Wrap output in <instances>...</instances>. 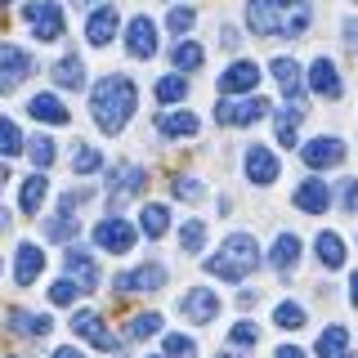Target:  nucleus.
I'll return each instance as SVG.
<instances>
[{
  "label": "nucleus",
  "instance_id": "f257e3e1",
  "mask_svg": "<svg viewBox=\"0 0 358 358\" xmlns=\"http://www.w3.org/2000/svg\"><path fill=\"white\" fill-rule=\"evenodd\" d=\"M134 103H139V94H134V81L121 72L103 76V81L94 85V94H90V112H94V126L103 134H121L130 121Z\"/></svg>",
  "mask_w": 358,
  "mask_h": 358
},
{
  "label": "nucleus",
  "instance_id": "f03ea898",
  "mask_svg": "<svg viewBox=\"0 0 358 358\" xmlns=\"http://www.w3.org/2000/svg\"><path fill=\"white\" fill-rule=\"evenodd\" d=\"M246 22L255 36H305L309 5L305 0H246Z\"/></svg>",
  "mask_w": 358,
  "mask_h": 358
},
{
  "label": "nucleus",
  "instance_id": "7ed1b4c3",
  "mask_svg": "<svg viewBox=\"0 0 358 358\" xmlns=\"http://www.w3.org/2000/svg\"><path fill=\"white\" fill-rule=\"evenodd\" d=\"M255 264H260V246H255L251 233H233V238L220 242V255H210L206 268L224 282H242L246 273H255Z\"/></svg>",
  "mask_w": 358,
  "mask_h": 358
},
{
  "label": "nucleus",
  "instance_id": "20e7f679",
  "mask_svg": "<svg viewBox=\"0 0 358 358\" xmlns=\"http://www.w3.org/2000/svg\"><path fill=\"white\" fill-rule=\"evenodd\" d=\"M220 94L224 99H233V94H242V99H251L255 94V85H260V63L255 59H238V63H229L220 72Z\"/></svg>",
  "mask_w": 358,
  "mask_h": 358
},
{
  "label": "nucleus",
  "instance_id": "39448f33",
  "mask_svg": "<svg viewBox=\"0 0 358 358\" xmlns=\"http://www.w3.org/2000/svg\"><path fill=\"white\" fill-rule=\"evenodd\" d=\"M22 18L31 22V31H36V41H59L63 36V9L50 5V0H31V5H22Z\"/></svg>",
  "mask_w": 358,
  "mask_h": 358
},
{
  "label": "nucleus",
  "instance_id": "423d86ee",
  "mask_svg": "<svg viewBox=\"0 0 358 358\" xmlns=\"http://www.w3.org/2000/svg\"><path fill=\"white\" fill-rule=\"evenodd\" d=\"M268 112V99L260 94H251V99H238V103H229V99H220V108H215V121L220 126H255Z\"/></svg>",
  "mask_w": 358,
  "mask_h": 358
},
{
  "label": "nucleus",
  "instance_id": "0eeeda50",
  "mask_svg": "<svg viewBox=\"0 0 358 358\" xmlns=\"http://www.w3.org/2000/svg\"><path fill=\"white\" fill-rule=\"evenodd\" d=\"M179 313H184L188 322H197V327H206V322L220 318V296L206 287H188L184 300H179Z\"/></svg>",
  "mask_w": 358,
  "mask_h": 358
},
{
  "label": "nucleus",
  "instance_id": "6e6552de",
  "mask_svg": "<svg viewBox=\"0 0 358 358\" xmlns=\"http://www.w3.org/2000/svg\"><path fill=\"white\" fill-rule=\"evenodd\" d=\"M162 282H166L162 264H139V268H130V273L112 278V291H117V296H134V291H157Z\"/></svg>",
  "mask_w": 358,
  "mask_h": 358
},
{
  "label": "nucleus",
  "instance_id": "1a4fd4ad",
  "mask_svg": "<svg viewBox=\"0 0 358 358\" xmlns=\"http://www.w3.org/2000/svg\"><path fill=\"white\" fill-rule=\"evenodd\" d=\"M143 166H130V162H117L108 171V197H112V206H117V201H126V197H134L143 188Z\"/></svg>",
  "mask_w": 358,
  "mask_h": 358
},
{
  "label": "nucleus",
  "instance_id": "9d476101",
  "mask_svg": "<svg viewBox=\"0 0 358 358\" xmlns=\"http://www.w3.org/2000/svg\"><path fill=\"white\" fill-rule=\"evenodd\" d=\"M300 162H305L309 171H322V166H341V162H345V143L336 139V134H322V139H309L305 148H300Z\"/></svg>",
  "mask_w": 358,
  "mask_h": 358
},
{
  "label": "nucleus",
  "instance_id": "9b49d317",
  "mask_svg": "<svg viewBox=\"0 0 358 358\" xmlns=\"http://www.w3.org/2000/svg\"><path fill=\"white\" fill-rule=\"evenodd\" d=\"M126 50H130V59H152V54H157V22H152L148 14L130 18V27H126Z\"/></svg>",
  "mask_w": 358,
  "mask_h": 358
},
{
  "label": "nucleus",
  "instance_id": "f8f14e48",
  "mask_svg": "<svg viewBox=\"0 0 358 358\" xmlns=\"http://www.w3.org/2000/svg\"><path fill=\"white\" fill-rule=\"evenodd\" d=\"M291 201H296L300 210H309V215H322V210L331 206V188H327V179H300L296 184V193H291Z\"/></svg>",
  "mask_w": 358,
  "mask_h": 358
},
{
  "label": "nucleus",
  "instance_id": "ddd939ff",
  "mask_svg": "<svg viewBox=\"0 0 358 358\" xmlns=\"http://www.w3.org/2000/svg\"><path fill=\"white\" fill-rule=\"evenodd\" d=\"M94 242L103 246V251H112V255H126L130 246H134V229L126 220H117V215H108L103 224L94 229Z\"/></svg>",
  "mask_w": 358,
  "mask_h": 358
},
{
  "label": "nucleus",
  "instance_id": "4468645a",
  "mask_svg": "<svg viewBox=\"0 0 358 358\" xmlns=\"http://www.w3.org/2000/svg\"><path fill=\"white\" fill-rule=\"evenodd\" d=\"M72 331L81 336V341H90L94 350H117V336L103 331V318H99L94 309H81V313H72Z\"/></svg>",
  "mask_w": 358,
  "mask_h": 358
},
{
  "label": "nucleus",
  "instance_id": "2eb2a0df",
  "mask_svg": "<svg viewBox=\"0 0 358 358\" xmlns=\"http://www.w3.org/2000/svg\"><path fill=\"white\" fill-rule=\"evenodd\" d=\"M246 179L251 184H273L278 179V157L264 148V143H251L246 148Z\"/></svg>",
  "mask_w": 358,
  "mask_h": 358
},
{
  "label": "nucleus",
  "instance_id": "dca6fc26",
  "mask_svg": "<svg viewBox=\"0 0 358 358\" xmlns=\"http://www.w3.org/2000/svg\"><path fill=\"white\" fill-rule=\"evenodd\" d=\"M309 90L313 94H322V99H341V72H336V63L331 59H313L309 67Z\"/></svg>",
  "mask_w": 358,
  "mask_h": 358
},
{
  "label": "nucleus",
  "instance_id": "f3484780",
  "mask_svg": "<svg viewBox=\"0 0 358 358\" xmlns=\"http://www.w3.org/2000/svg\"><path fill=\"white\" fill-rule=\"evenodd\" d=\"M14 255H18V260H14V282H18V287H31V282L41 278V268H45L41 246H36V242H22Z\"/></svg>",
  "mask_w": 358,
  "mask_h": 358
},
{
  "label": "nucleus",
  "instance_id": "a211bd4d",
  "mask_svg": "<svg viewBox=\"0 0 358 358\" xmlns=\"http://www.w3.org/2000/svg\"><path fill=\"white\" fill-rule=\"evenodd\" d=\"M67 278H76V287L81 291H94L99 287V268L90 260L85 246H67Z\"/></svg>",
  "mask_w": 358,
  "mask_h": 358
},
{
  "label": "nucleus",
  "instance_id": "6ab92c4d",
  "mask_svg": "<svg viewBox=\"0 0 358 358\" xmlns=\"http://www.w3.org/2000/svg\"><path fill=\"white\" fill-rule=\"evenodd\" d=\"M117 27H121V18H117V5H103V9H94L85 22V41L90 45H108L112 36H117Z\"/></svg>",
  "mask_w": 358,
  "mask_h": 358
},
{
  "label": "nucleus",
  "instance_id": "aec40b11",
  "mask_svg": "<svg viewBox=\"0 0 358 358\" xmlns=\"http://www.w3.org/2000/svg\"><path fill=\"white\" fill-rule=\"evenodd\" d=\"M268 72L278 76V85L287 90V99H300V90H305V72H300V63H296V59H287V54H282V59L268 63Z\"/></svg>",
  "mask_w": 358,
  "mask_h": 358
},
{
  "label": "nucleus",
  "instance_id": "412c9836",
  "mask_svg": "<svg viewBox=\"0 0 358 358\" xmlns=\"http://www.w3.org/2000/svg\"><path fill=\"white\" fill-rule=\"evenodd\" d=\"M45 197H50V179H45L41 171L22 179V193H18V206H22V215H36V210L45 206Z\"/></svg>",
  "mask_w": 358,
  "mask_h": 358
},
{
  "label": "nucleus",
  "instance_id": "4be33fe9",
  "mask_svg": "<svg viewBox=\"0 0 358 358\" xmlns=\"http://www.w3.org/2000/svg\"><path fill=\"white\" fill-rule=\"evenodd\" d=\"M31 67H36V63H31V54L27 50H18V45H0V72H5L9 76V81H22V76H31Z\"/></svg>",
  "mask_w": 358,
  "mask_h": 358
},
{
  "label": "nucleus",
  "instance_id": "5701e85b",
  "mask_svg": "<svg viewBox=\"0 0 358 358\" xmlns=\"http://www.w3.org/2000/svg\"><path fill=\"white\" fill-rule=\"evenodd\" d=\"M5 322H9L18 336H50V331H54V322L45 318V313H27V309H9Z\"/></svg>",
  "mask_w": 358,
  "mask_h": 358
},
{
  "label": "nucleus",
  "instance_id": "b1692460",
  "mask_svg": "<svg viewBox=\"0 0 358 358\" xmlns=\"http://www.w3.org/2000/svg\"><path fill=\"white\" fill-rule=\"evenodd\" d=\"M296 260H300V238L296 233H278L273 251H268V264H273L278 273H287V268H296Z\"/></svg>",
  "mask_w": 358,
  "mask_h": 358
},
{
  "label": "nucleus",
  "instance_id": "393cba45",
  "mask_svg": "<svg viewBox=\"0 0 358 358\" xmlns=\"http://www.w3.org/2000/svg\"><path fill=\"white\" fill-rule=\"evenodd\" d=\"M27 112L36 121H45V126H63V121H67V108L59 103V94H31Z\"/></svg>",
  "mask_w": 358,
  "mask_h": 358
},
{
  "label": "nucleus",
  "instance_id": "a878e982",
  "mask_svg": "<svg viewBox=\"0 0 358 358\" xmlns=\"http://www.w3.org/2000/svg\"><path fill=\"white\" fill-rule=\"evenodd\" d=\"M157 130H162L166 139H188V134H197V117L193 112H162V117H157Z\"/></svg>",
  "mask_w": 358,
  "mask_h": 358
},
{
  "label": "nucleus",
  "instance_id": "bb28decb",
  "mask_svg": "<svg viewBox=\"0 0 358 358\" xmlns=\"http://www.w3.org/2000/svg\"><path fill=\"white\" fill-rule=\"evenodd\" d=\"M50 76H54L63 90H81V85H85V63L76 59V54H67V59H59V63L50 67Z\"/></svg>",
  "mask_w": 358,
  "mask_h": 358
},
{
  "label": "nucleus",
  "instance_id": "cd10ccee",
  "mask_svg": "<svg viewBox=\"0 0 358 358\" xmlns=\"http://www.w3.org/2000/svg\"><path fill=\"white\" fill-rule=\"evenodd\" d=\"M318 358H350V331H345L341 322H331V327L318 336Z\"/></svg>",
  "mask_w": 358,
  "mask_h": 358
},
{
  "label": "nucleus",
  "instance_id": "c85d7f7f",
  "mask_svg": "<svg viewBox=\"0 0 358 358\" xmlns=\"http://www.w3.org/2000/svg\"><path fill=\"white\" fill-rule=\"evenodd\" d=\"M318 260H322V268H341L345 264V242H341V233H318Z\"/></svg>",
  "mask_w": 358,
  "mask_h": 358
},
{
  "label": "nucleus",
  "instance_id": "c756f323",
  "mask_svg": "<svg viewBox=\"0 0 358 358\" xmlns=\"http://www.w3.org/2000/svg\"><path fill=\"white\" fill-rule=\"evenodd\" d=\"M139 229L148 233V238H162V233L171 229V210H166L162 201H148V206H143V215H139Z\"/></svg>",
  "mask_w": 358,
  "mask_h": 358
},
{
  "label": "nucleus",
  "instance_id": "7c9ffc66",
  "mask_svg": "<svg viewBox=\"0 0 358 358\" xmlns=\"http://www.w3.org/2000/svg\"><path fill=\"white\" fill-rule=\"evenodd\" d=\"M201 246H206V224H201V220H184V229H179V251H184V255H201Z\"/></svg>",
  "mask_w": 358,
  "mask_h": 358
},
{
  "label": "nucleus",
  "instance_id": "2f4dec72",
  "mask_svg": "<svg viewBox=\"0 0 358 358\" xmlns=\"http://www.w3.org/2000/svg\"><path fill=\"white\" fill-rule=\"evenodd\" d=\"M300 117H305V108H282V112H278V143H287V148H296Z\"/></svg>",
  "mask_w": 358,
  "mask_h": 358
},
{
  "label": "nucleus",
  "instance_id": "473e14b6",
  "mask_svg": "<svg viewBox=\"0 0 358 358\" xmlns=\"http://www.w3.org/2000/svg\"><path fill=\"white\" fill-rule=\"evenodd\" d=\"M171 59H175V67H179V72H197L206 54H201V45H197V41H179L175 50H171Z\"/></svg>",
  "mask_w": 358,
  "mask_h": 358
},
{
  "label": "nucleus",
  "instance_id": "72a5a7b5",
  "mask_svg": "<svg viewBox=\"0 0 358 358\" xmlns=\"http://www.w3.org/2000/svg\"><path fill=\"white\" fill-rule=\"evenodd\" d=\"M157 99H162V103H179V99H188V76H162V81H157Z\"/></svg>",
  "mask_w": 358,
  "mask_h": 358
},
{
  "label": "nucleus",
  "instance_id": "f704fd0d",
  "mask_svg": "<svg viewBox=\"0 0 358 358\" xmlns=\"http://www.w3.org/2000/svg\"><path fill=\"white\" fill-rule=\"evenodd\" d=\"M273 322H278V327H287V331L305 327V305H296V300H282V305L273 309Z\"/></svg>",
  "mask_w": 358,
  "mask_h": 358
},
{
  "label": "nucleus",
  "instance_id": "c9c22d12",
  "mask_svg": "<svg viewBox=\"0 0 358 358\" xmlns=\"http://www.w3.org/2000/svg\"><path fill=\"white\" fill-rule=\"evenodd\" d=\"M157 331H162V313H134L126 327L130 341H143V336H157Z\"/></svg>",
  "mask_w": 358,
  "mask_h": 358
},
{
  "label": "nucleus",
  "instance_id": "e433bc0d",
  "mask_svg": "<svg viewBox=\"0 0 358 358\" xmlns=\"http://www.w3.org/2000/svg\"><path fill=\"white\" fill-rule=\"evenodd\" d=\"M99 166H103V152L90 148V143H76V152H72V171H76V175H90V171H99Z\"/></svg>",
  "mask_w": 358,
  "mask_h": 358
},
{
  "label": "nucleus",
  "instance_id": "4c0bfd02",
  "mask_svg": "<svg viewBox=\"0 0 358 358\" xmlns=\"http://www.w3.org/2000/svg\"><path fill=\"white\" fill-rule=\"evenodd\" d=\"M45 238H50V242H67V238H76V220L67 215V210H59L54 220H45Z\"/></svg>",
  "mask_w": 358,
  "mask_h": 358
},
{
  "label": "nucleus",
  "instance_id": "58836bf2",
  "mask_svg": "<svg viewBox=\"0 0 358 358\" xmlns=\"http://www.w3.org/2000/svg\"><path fill=\"white\" fill-rule=\"evenodd\" d=\"M14 152H22V134L9 117H0V157H14Z\"/></svg>",
  "mask_w": 358,
  "mask_h": 358
},
{
  "label": "nucleus",
  "instance_id": "ea45409f",
  "mask_svg": "<svg viewBox=\"0 0 358 358\" xmlns=\"http://www.w3.org/2000/svg\"><path fill=\"white\" fill-rule=\"evenodd\" d=\"M54 148H59V143H54V139H45V134H36V139L27 143V152H31V162H36V171H45V166L54 162Z\"/></svg>",
  "mask_w": 358,
  "mask_h": 358
},
{
  "label": "nucleus",
  "instance_id": "a19ab883",
  "mask_svg": "<svg viewBox=\"0 0 358 358\" xmlns=\"http://www.w3.org/2000/svg\"><path fill=\"white\" fill-rule=\"evenodd\" d=\"M76 296H81V287H76L72 278H59V282L50 287V300H54V305H72Z\"/></svg>",
  "mask_w": 358,
  "mask_h": 358
},
{
  "label": "nucleus",
  "instance_id": "79ce46f5",
  "mask_svg": "<svg viewBox=\"0 0 358 358\" xmlns=\"http://www.w3.org/2000/svg\"><path fill=\"white\" fill-rule=\"evenodd\" d=\"M166 358H197V345L188 336H166Z\"/></svg>",
  "mask_w": 358,
  "mask_h": 358
},
{
  "label": "nucleus",
  "instance_id": "37998d69",
  "mask_svg": "<svg viewBox=\"0 0 358 358\" xmlns=\"http://www.w3.org/2000/svg\"><path fill=\"white\" fill-rule=\"evenodd\" d=\"M193 22H197V9H188V5H175V9H171V31H179V36H184Z\"/></svg>",
  "mask_w": 358,
  "mask_h": 358
},
{
  "label": "nucleus",
  "instance_id": "c03bdc74",
  "mask_svg": "<svg viewBox=\"0 0 358 358\" xmlns=\"http://www.w3.org/2000/svg\"><path fill=\"white\" fill-rule=\"evenodd\" d=\"M201 193H206V188H201L197 179H184V175L175 179V197H184V201H201Z\"/></svg>",
  "mask_w": 358,
  "mask_h": 358
},
{
  "label": "nucleus",
  "instance_id": "a18cd8bd",
  "mask_svg": "<svg viewBox=\"0 0 358 358\" xmlns=\"http://www.w3.org/2000/svg\"><path fill=\"white\" fill-rule=\"evenodd\" d=\"M260 341V327H255V322H238V327H233V345H255Z\"/></svg>",
  "mask_w": 358,
  "mask_h": 358
},
{
  "label": "nucleus",
  "instance_id": "49530a36",
  "mask_svg": "<svg viewBox=\"0 0 358 358\" xmlns=\"http://www.w3.org/2000/svg\"><path fill=\"white\" fill-rule=\"evenodd\" d=\"M341 206L345 210L358 206V179H341Z\"/></svg>",
  "mask_w": 358,
  "mask_h": 358
},
{
  "label": "nucleus",
  "instance_id": "de8ad7c7",
  "mask_svg": "<svg viewBox=\"0 0 358 358\" xmlns=\"http://www.w3.org/2000/svg\"><path fill=\"white\" fill-rule=\"evenodd\" d=\"M220 45H224V50H238V31H233V27H220Z\"/></svg>",
  "mask_w": 358,
  "mask_h": 358
},
{
  "label": "nucleus",
  "instance_id": "09e8293b",
  "mask_svg": "<svg viewBox=\"0 0 358 358\" xmlns=\"http://www.w3.org/2000/svg\"><path fill=\"white\" fill-rule=\"evenodd\" d=\"M345 41H350L354 50H358V18H350V22H345Z\"/></svg>",
  "mask_w": 358,
  "mask_h": 358
},
{
  "label": "nucleus",
  "instance_id": "8fccbe9b",
  "mask_svg": "<svg viewBox=\"0 0 358 358\" xmlns=\"http://www.w3.org/2000/svg\"><path fill=\"white\" fill-rule=\"evenodd\" d=\"M54 358H85V354L76 350V345H63V350H54Z\"/></svg>",
  "mask_w": 358,
  "mask_h": 358
},
{
  "label": "nucleus",
  "instance_id": "3c124183",
  "mask_svg": "<svg viewBox=\"0 0 358 358\" xmlns=\"http://www.w3.org/2000/svg\"><path fill=\"white\" fill-rule=\"evenodd\" d=\"M278 358H305V350H296V345H282V350H278Z\"/></svg>",
  "mask_w": 358,
  "mask_h": 358
},
{
  "label": "nucleus",
  "instance_id": "603ef678",
  "mask_svg": "<svg viewBox=\"0 0 358 358\" xmlns=\"http://www.w3.org/2000/svg\"><path fill=\"white\" fill-rule=\"evenodd\" d=\"M350 305H358V273L350 278Z\"/></svg>",
  "mask_w": 358,
  "mask_h": 358
},
{
  "label": "nucleus",
  "instance_id": "864d4df0",
  "mask_svg": "<svg viewBox=\"0 0 358 358\" xmlns=\"http://www.w3.org/2000/svg\"><path fill=\"white\" fill-rule=\"evenodd\" d=\"M5 224H9V210H0V229H5Z\"/></svg>",
  "mask_w": 358,
  "mask_h": 358
},
{
  "label": "nucleus",
  "instance_id": "5fc2aeb1",
  "mask_svg": "<svg viewBox=\"0 0 358 358\" xmlns=\"http://www.w3.org/2000/svg\"><path fill=\"white\" fill-rule=\"evenodd\" d=\"M215 358H238V354H229V350H224V354H215Z\"/></svg>",
  "mask_w": 358,
  "mask_h": 358
},
{
  "label": "nucleus",
  "instance_id": "6e6d98bb",
  "mask_svg": "<svg viewBox=\"0 0 358 358\" xmlns=\"http://www.w3.org/2000/svg\"><path fill=\"white\" fill-rule=\"evenodd\" d=\"M76 5H85V0H76ZM94 5H99V9H103V0H94Z\"/></svg>",
  "mask_w": 358,
  "mask_h": 358
},
{
  "label": "nucleus",
  "instance_id": "4d7b16f0",
  "mask_svg": "<svg viewBox=\"0 0 358 358\" xmlns=\"http://www.w3.org/2000/svg\"><path fill=\"white\" fill-rule=\"evenodd\" d=\"M0 179H5V171H0Z\"/></svg>",
  "mask_w": 358,
  "mask_h": 358
},
{
  "label": "nucleus",
  "instance_id": "13d9d810",
  "mask_svg": "<svg viewBox=\"0 0 358 358\" xmlns=\"http://www.w3.org/2000/svg\"><path fill=\"white\" fill-rule=\"evenodd\" d=\"M0 5H5V0H0Z\"/></svg>",
  "mask_w": 358,
  "mask_h": 358
},
{
  "label": "nucleus",
  "instance_id": "bf43d9fd",
  "mask_svg": "<svg viewBox=\"0 0 358 358\" xmlns=\"http://www.w3.org/2000/svg\"><path fill=\"white\" fill-rule=\"evenodd\" d=\"M350 358H354V354H350Z\"/></svg>",
  "mask_w": 358,
  "mask_h": 358
}]
</instances>
